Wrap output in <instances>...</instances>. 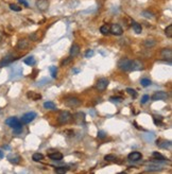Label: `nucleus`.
<instances>
[{"instance_id": "nucleus-1", "label": "nucleus", "mask_w": 172, "mask_h": 174, "mask_svg": "<svg viewBox=\"0 0 172 174\" xmlns=\"http://www.w3.org/2000/svg\"><path fill=\"white\" fill-rule=\"evenodd\" d=\"M5 123H7L10 128H13V130H14V128H22V123H21V121L19 120L18 118H16V117H11V118H7V120H5Z\"/></svg>"}, {"instance_id": "nucleus-2", "label": "nucleus", "mask_w": 172, "mask_h": 174, "mask_svg": "<svg viewBox=\"0 0 172 174\" xmlns=\"http://www.w3.org/2000/svg\"><path fill=\"white\" fill-rule=\"evenodd\" d=\"M131 64L132 60L123 58L118 62V68L122 71H131Z\"/></svg>"}, {"instance_id": "nucleus-3", "label": "nucleus", "mask_w": 172, "mask_h": 174, "mask_svg": "<svg viewBox=\"0 0 172 174\" xmlns=\"http://www.w3.org/2000/svg\"><path fill=\"white\" fill-rule=\"evenodd\" d=\"M72 116L71 114H70L69 111H61L60 115H58V122L61 123V124H66V123H68L70 120H71Z\"/></svg>"}, {"instance_id": "nucleus-4", "label": "nucleus", "mask_w": 172, "mask_h": 174, "mask_svg": "<svg viewBox=\"0 0 172 174\" xmlns=\"http://www.w3.org/2000/svg\"><path fill=\"white\" fill-rule=\"evenodd\" d=\"M108 84H109L108 80L105 79V78H101V79L98 80L97 83H96V88L99 91H104L105 89H106L107 86H108Z\"/></svg>"}, {"instance_id": "nucleus-5", "label": "nucleus", "mask_w": 172, "mask_h": 174, "mask_svg": "<svg viewBox=\"0 0 172 174\" xmlns=\"http://www.w3.org/2000/svg\"><path fill=\"white\" fill-rule=\"evenodd\" d=\"M168 98H169V93L166 91H156L151 97V99L153 101H165Z\"/></svg>"}, {"instance_id": "nucleus-6", "label": "nucleus", "mask_w": 172, "mask_h": 174, "mask_svg": "<svg viewBox=\"0 0 172 174\" xmlns=\"http://www.w3.org/2000/svg\"><path fill=\"white\" fill-rule=\"evenodd\" d=\"M64 103H65L67 106L69 107H77L79 106V105H81V101L78 99V98L76 97H68L65 99V101H64Z\"/></svg>"}, {"instance_id": "nucleus-7", "label": "nucleus", "mask_w": 172, "mask_h": 174, "mask_svg": "<svg viewBox=\"0 0 172 174\" xmlns=\"http://www.w3.org/2000/svg\"><path fill=\"white\" fill-rule=\"evenodd\" d=\"M36 118V113L34 111H29V113H26L21 117V123H25V124H28V123L32 122L34 119Z\"/></svg>"}, {"instance_id": "nucleus-8", "label": "nucleus", "mask_w": 172, "mask_h": 174, "mask_svg": "<svg viewBox=\"0 0 172 174\" xmlns=\"http://www.w3.org/2000/svg\"><path fill=\"white\" fill-rule=\"evenodd\" d=\"M22 75V68L19 67V66H16V67L12 68L11 70V75H10V79H19Z\"/></svg>"}, {"instance_id": "nucleus-9", "label": "nucleus", "mask_w": 172, "mask_h": 174, "mask_svg": "<svg viewBox=\"0 0 172 174\" xmlns=\"http://www.w3.org/2000/svg\"><path fill=\"white\" fill-rule=\"evenodd\" d=\"M36 7H37L40 11L45 12L48 10L49 7V1L48 0H36Z\"/></svg>"}, {"instance_id": "nucleus-10", "label": "nucleus", "mask_w": 172, "mask_h": 174, "mask_svg": "<svg viewBox=\"0 0 172 174\" xmlns=\"http://www.w3.org/2000/svg\"><path fill=\"white\" fill-rule=\"evenodd\" d=\"M109 32L114 35H121L123 33V30L120 27V25H118V23H113L112 26L109 27Z\"/></svg>"}, {"instance_id": "nucleus-11", "label": "nucleus", "mask_w": 172, "mask_h": 174, "mask_svg": "<svg viewBox=\"0 0 172 174\" xmlns=\"http://www.w3.org/2000/svg\"><path fill=\"white\" fill-rule=\"evenodd\" d=\"M15 60H17V58H15V56H13V55L5 56V58H3L2 60H0V68L5 67V66L10 65V64H11L12 62H14Z\"/></svg>"}, {"instance_id": "nucleus-12", "label": "nucleus", "mask_w": 172, "mask_h": 174, "mask_svg": "<svg viewBox=\"0 0 172 174\" xmlns=\"http://www.w3.org/2000/svg\"><path fill=\"white\" fill-rule=\"evenodd\" d=\"M161 56L164 58V60H171V58H172V50L170 48L163 49V50H162V52H161Z\"/></svg>"}, {"instance_id": "nucleus-13", "label": "nucleus", "mask_w": 172, "mask_h": 174, "mask_svg": "<svg viewBox=\"0 0 172 174\" xmlns=\"http://www.w3.org/2000/svg\"><path fill=\"white\" fill-rule=\"evenodd\" d=\"M144 68V64L139 60H132V64H131V71H136V70H141Z\"/></svg>"}, {"instance_id": "nucleus-14", "label": "nucleus", "mask_w": 172, "mask_h": 174, "mask_svg": "<svg viewBox=\"0 0 172 174\" xmlns=\"http://www.w3.org/2000/svg\"><path fill=\"white\" fill-rule=\"evenodd\" d=\"M142 155L140 152H132L128 155V159L131 160V161H137V160L141 159Z\"/></svg>"}, {"instance_id": "nucleus-15", "label": "nucleus", "mask_w": 172, "mask_h": 174, "mask_svg": "<svg viewBox=\"0 0 172 174\" xmlns=\"http://www.w3.org/2000/svg\"><path fill=\"white\" fill-rule=\"evenodd\" d=\"M79 53H80V46L78 44H73L71 46V48H70V51H69L70 58H76Z\"/></svg>"}, {"instance_id": "nucleus-16", "label": "nucleus", "mask_w": 172, "mask_h": 174, "mask_svg": "<svg viewBox=\"0 0 172 174\" xmlns=\"http://www.w3.org/2000/svg\"><path fill=\"white\" fill-rule=\"evenodd\" d=\"M7 159H9V161L11 164L16 165V164H18L20 161V156L18 154H10V155H7Z\"/></svg>"}, {"instance_id": "nucleus-17", "label": "nucleus", "mask_w": 172, "mask_h": 174, "mask_svg": "<svg viewBox=\"0 0 172 174\" xmlns=\"http://www.w3.org/2000/svg\"><path fill=\"white\" fill-rule=\"evenodd\" d=\"M156 144L162 149H171L172 142L170 140H161V141H157Z\"/></svg>"}, {"instance_id": "nucleus-18", "label": "nucleus", "mask_w": 172, "mask_h": 174, "mask_svg": "<svg viewBox=\"0 0 172 174\" xmlns=\"http://www.w3.org/2000/svg\"><path fill=\"white\" fill-rule=\"evenodd\" d=\"M48 157L52 160H58V161H60V160L63 159V154L60 153V152H54V153L49 154Z\"/></svg>"}, {"instance_id": "nucleus-19", "label": "nucleus", "mask_w": 172, "mask_h": 174, "mask_svg": "<svg viewBox=\"0 0 172 174\" xmlns=\"http://www.w3.org/2000/svg\"><path fill=\"white\" fill-rule=\"evenodd\" d=\"M85 120V114L84 113H77V114L75 115V121L77 124H80L81 125L82 122Z\"/></svg>"}, {"instance_id": "nucleus-20", "label": "nucleus", "mask_w": 172, "mask_h": 174, "mask_svg": "<svg viewBox=\"0 0 172 174\" xmlns=\"http://www.w3.org/2000/svg\"><path fill=\"white\" fill-rule=\"evenodd\" d=\"M29 46L28 40H19L18 43H17V49L18 50H23V49H27Z\"/></svg>"}, {"instance_id": "nucleus-21", "label": "nucleus", "mask_w": 172, "mask_h": 174, "mask_svg": "<svg viewBox=\"0 0 172 174\" xmlns=\"http://www.w3.org/2000/svg\"><path fill=\"white\" fill-rule=\"evenodd\" d=\"M27 97H28V98H30L31 100H34V101H36V100H40V98H42V96H40V93H34V91H29V93H27Z\"/></svg>"}, {"instance_id": "nucleus-22", "label": "nucleus", "mask_w": 172, "mask_h": 174, "mask_svg": "<svg viewBox=\"0 0 172 174\" xmlns=\"http://www.w3.org/2000/svg\"><path fill=\"white\" fill-rule=\"evenodd\" d=\"M23 63L27 64V65H29V66L34 65V64H35V58H34V56H28L27 58H25V60H23Z\"/></svg>"}, {"instance_id": "nucleus-23", "label": "nucleus", "mask_w": 172, "mask_h": 174, "mask_svg": "<svg viewBox=\"0 0 172 174\" xmlns=\"http://www.w3.org/2000/svg\"><path fill=\"white\" fill-rule=\"evenodd\" d=\"M44 108L51 109V111H53V109H56V106H55V104H54L53 102H51V101H48V102H45L44 103Z\"/></svg>"}, {"instance_id": "nucleus-24", "label": "nucleus", "mask_w": 172, "mask_h": 174, "mask_svg": "<svg viewBox=\"0 0 172 174\" xmlns=\"http://www.w3.org/2000/svg\"><path fill=\"white\" fill-rule=\"evenodd\" d=\"M49 71H50V74H51V77L53 79H55L58 77V68L55 66H50L49 67Z\"/></svg>"}, {"instance_id": "nucleus-25", "label": "nucleus", "mask_w": 172, "mask_h": 174, "mask_svg": "<svg viewBox=\"0 0 172 174\" xmlns=\"http://www.w3.org/2000/svg\"><path fill=\"white\" fill-rule=\"evenodd\" d=\"M132 27H133V29H134V31L137 34H139V33H141V31H142V28H141V26H140L139 23L138 22H133L132 23Z\"/></svg>"}, {"instance_id": "nucleus-26", "label": "nucleus", "mask_w": 172, "mask_h": 174, "mask_svg": "<svg viewBox=\"0 0 172 174\" xmlns=\"http://www.w3.org/2000/svg\"><path fill=\"white\" fill-rule=\"evenodd\" d=\"M32 159L34 160V161H42V160L44 159V155L40 153H34L32 156Z\"/></svg>"}, {"instance_id": "nucleus-27", "label": "nucleus", "mask_w": 172, "mask_h": 174, "mask_svg": "<svg viewBox=\"0 0 172 174\" xmlns=\"http://www.w3.org/2000/svg\"><path fill=\"white\" fill-rule=\"evenodd\" d=\"M144 44V46H146L147 48H152V47L155 46L156 43H155V40H146Z\"/></svg>"}, {"instance_id": "nucleus-28", "label": "nucleus", "mask_w": 172, "mask_h": 174, "mask_svg": "<svg viewBox=\"0 0 172 174\" xmlns=\"http://www.w3.org/2000/svg\"><path fill=\"white\" fill-rule=\"evenodd\" d=\"M140 84H141V86H144V87H148V86L151 85L152 82H151V80H150V79H147V78H144V79L140 80Z\"/></svg>"}, {"instance_id": "nucleus-29", "label": "nucleus", "mask_w": 172, "mask_h": 174, "mask_svg": "<svg viewBox=\"0 0 172 174\" xmlns=\"http://www.w3.org/2000/svg\"><path fill=\"white\" fill-rule=\"evenodd\" d=\"M153 157L155 158L156 160H166V157L164 155H162L161 153H158V152H153Z\"/></svg>"}, {"instance_id": "nucleus-30", "label": "nucleus", "mask_w": 172, "mask_h": 174, "mask_svg": "<svg viewBox=\"0 0 172 174\" xmlns=\"http://www.w3.org/2000/svg\"><path fill=\"white\" fill-rule=\"evenodd\" d=\"M100 32L102 33L103 35H107L109 33V27L107 25H103L100 28Z\"/></svg>"}, {"instance_id": "nucleus-31", "label": "nucleus", "mask_w": 172, "mask_h": 174, "mask_svg": "<svg viewBox=\"0 0 172 174\" xmlns=\"http://www.w3.org/2000/svg\"><path fill=\"white\" fill-rule=\"evenodd\" d=\"M165 34L167 37H171L172 36V25H169L167 28L165 29Z\"/></svg>"}, {"instance_id": "nucleus-32", "label": "nucleus", "mask_w": 172, "mask_h": 174, "mask_svg": "<svg viewBox=\"0 0 172 174\" xmlns=\"http://www.w3.org/2000/svg\"><path fill=\"white\" fill-rule=\"evenodd\" d=\"M47 83H49V79H47V78H44V79H42V80H40V81H38V83L36 84V86H37V87H42V86L46 85Z\"/></svg>"}, {"instance_id": "nucleus-33", "label": "nucleus", "mask_w": 172, "mask_h": 174, "mask_svg": "<svg viewBox=\"0 0 172 174\" xmlns=\"http://www.w3.org/2000/svg\"><path fill=\"white\" fill-rule=\"evenodd\" d=\"M126 93L130 96H132L133 98H137V93H136L133 88H126Z\"/></svg>"}, {"instance_id": "nucleus-34", "label": "nucleus", "mask_w": 172, "mask_h": 174, "mask_svg": "<svg viewBox=\"0 0 172 174\" xmlns=\"http://www.w3.org/2000/svg\"><path fill=\"white\" fill-rule=\"evenodd\" d=\"M148 170L149 171H161V170H163V168L161 166H150Z\"/></svg>"}, {"instance_id": "nucleus-35", "label": "nucleus", "mask_w": 172, "mask_h": 174, "mask_svg": "<svg viewBox=\"0 0 172 174\" xmlns=\"http://www.w3.org/2000/svg\"><path fill=\"white\" fill-rule=\"evenodd\" d=\"M10 9L13 10V11H15V12L21 11V7H19V5H17V4H14V3H11V4H10Z\"/></svg>"}, {"instance_id": "nucleus-36", "label": "nucleus", "mask_w": 172, "mask_h": 174, "mask_svg": "<svg viewBox=\"0 0 172 174\" xmlns=\"http://www.w3.org/2000/svg\"><path fill=\"white\" fill-rule=\"evenodd\" d=\"M141 15L147 17V18H153V13H151V12H149V11H144L141 13Z\"/></svg>"}, {"instance_id": "nucleus-37", "label": "nucleus", "mask_w": 172, "mask_h": 174, "mask_svg": "<svg viewBox=\"0 0 172 174\" xmlns=\"http://www.w3.org/2000/svg\"><path fill=\"white\" fill-rule=\"evenodd\" d=\"M68 171V168L66 167H60V168H55V172L56 173H65V172Z\"/></svg>"}, {"instance_id": "nucleus-38", "label": "nucleus", "mask_w": 172, "mask_h": 174, "mask_svg": "<svg viewBox=\"0 0 172 174\" xmlns=\"http://www.w3.org/2000/svg\"><path fill=\"white\" fill-rule=\"evenodd\" d=\"M104 159L106 160V161H113V160L116 159V156H115L114 154H108V155L105 156Z\"/></svg>"}, {"instance_id": "nucleus-39", "label": "nucleus", "mask_w": 172, "mask_h": 174, "mask_svg": "<svg viewBox=\"0 0 172 174\" xmlns=\"http://www.w3.org/2000/svg\"><path fill=\"white\" fill-rule=\"evenodd\" d=\"M98 137L100 138V139H104V138L106 137V134H105V132H103V131H99V132H98Z\"/></svg>"}, {"instance_id": "nucleus-40", "label": "nucleus", "mask_w": 172, "mask_h": 174, "mask_svg": "<svg viewBox=\"0 0 172 174\" xmlns=\"http://www.w3.org/2000/svg\"><path fill=\"white\" fill-rule=\"evenodd\" d=\"M93 50H87L86 51V53H85V58H91V56L93 55Z\"/></svg>"}, {"instance_id": "nucleus-41", "label": "nucleus", "mask_w": 172, "mask_h": 174, "mask_svg": "<svg viewBox=\"0 0 172 174\" xmlns=\"http://www.w3.org/2000/svg\"><path fill=\"white\" fill-rule=\"evenodd\" d=\"M111 101L112 102H121L122 101V98H120V97H112L111 98Z\"/></svg>"}, {"instance_id": "nucleus-42", "label": "nucleus", "mask_w": 172, "mask_h": 174, "mask_svg": "<svg viewBox=\"0 0 172 174\" xmlns=\"http://www.w3.org/2000/svg\"><path fill=\"white\" fill-rule=\"evenodd\" d=\"M149 99H150L149 96H148V95H144V97L141 98V104H144V103H147Z\"/></svg>"}, {"instance_id": "nucleus-43", "label": "nucleus", "mask_w": 172, "mask_h": 174, "mask_svg": "<svg viewBox=\"0 0 172 174\" xmlns=\"http://www.w3.org/2000/svg\"><path fill=\"white\" fill-rule=\"evenodd\" d=\"M21 131H22V128H14V134L15 135H19L21 133Z\"/></svg>"}, {"instance_id": "nucleus-44", "label": "nucleus", "mask_w": 172, "mask_h": 174, "mask_svg": "<svg viewBox=\"0 0 172 174\" xmlns=\"http://www.w3.org/2000/svg\"><path fill=\"white\" fill-rule=\"evenodd\" d=\"M18 2H19V3H21V4H23L25 7H29V3L27 2L26 0H18Z\"/></svg>"}, {"instance_id": "nucleus-45", "label": "nucleus", "mask_w": 172, "mask_h": 174, "mask_svg": "<svg viewBox=\"0 0 172 174\" xmlns=\"http://www.w3.org/2000/svg\"><path fill=\"white\" fill-rule=\"evenodd\" d=\"M70 62V58H68V60H64V62H62V66H64V65H66V64H68Z\"/></svg>"}, {"instance_id": "nucleus-46", "label": "nucleus", "mask_w": 172, "mask_h": 174, "mask_svg": "<svg viewBox=\"0 0 172 174\" xmlns=\"http://www.w3.org/2000/svg\"><path fill=\"white\" fill-rule=\"evenodd\" d=\"M3 156H4V155H3V152L0 150V159H1V158H3Z\"/></svg>"}]
</instances>
